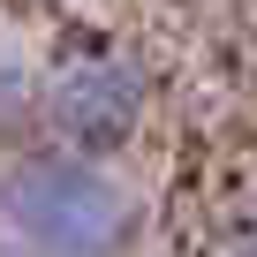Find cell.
<instances>
[{"label":"cell","instance_id":"6da1fadb","mask_svg":"<svg viewBox=\"0 0 257 257\" xmlns=\"http://www.w3.org/2000/svg\"><path fill=\"white\" fill-rule=\"evenodd\" d=\"M0 234L31 257H128L144 204L106 159L46 144L0 167Z\"/></svg>","mask_w":257,"mask_h":257},{"label":"cell","instance_id":"7a4b0ae2","mask_svg":"<svg viewBox=\"0 0 257 257\" xmlns=\"http://www.w3.org/2000/svg\"><path fill=\"white\" fill-rule=\"evenodd\" d=\"M152 121V68L121 46H76L38 76V128L61 152L113 159Z\"/></svg>","mask_w":257,"mask_h":257},{"label":"cell","instance_id":"3957f363","mask_svg":"<svg viewBox=\"0 0 257 257\" xmlns=\"http://www.w3.org/2000/svg\"><path fill=\"white\" fill-rule=\"evenodd\" d=\"M234 257H257V234H249V242H242V249H234Z\"/></svg>","mask_w":257,"mask_h":257},{"label":"cell","instance_id":"277c9868","mask_svg":"<svg viewBox=\"0 0 257 257\" xmlns=\"http://www.w3.org/2000/svg\"><path fill=\"white\" fill-rule=\"evenodd\" d=\"M249 68H257V38H249Z\"/></svg>","mask_w":257,"mask_h":257}]
</instances>
